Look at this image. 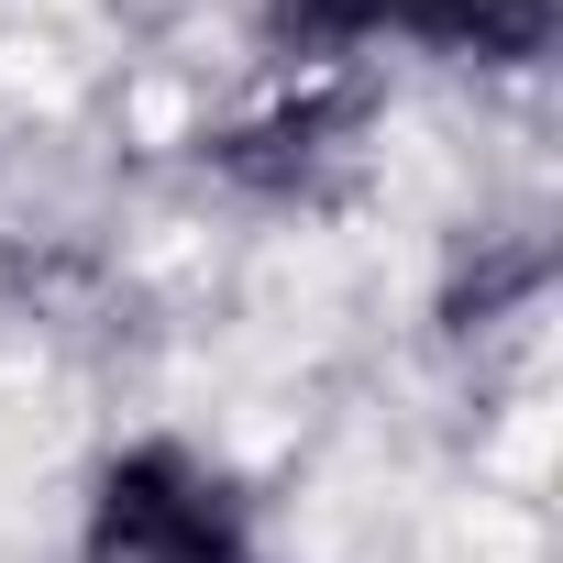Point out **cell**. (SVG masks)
<instances>
[{
    "mask_svg": "<svg viewBox=\"0 0 563 563\" xmlns=\"http://www.w3.org/2000/svg\"><path fill=\"white\" fill-rule=\"evenodd\" d=\"M89 563H265V541L232 475L155 431L89 475Z\"/></svg>",
    "mask_w": 563,
    "mask_h": 563,
    "instance_id": "cell-1",
    "label": "cell"
},
{
    "mask_svg": "<svg viewBox=\"0 0 563 563\" xmlns=\"http://www.w3.org/2000/svg\"><path fill=\"white\" fill-rule=\"evenodd\" d=\"M354 133H365V89L343 67H299V89L210 133V177H232L243 199H321L354 166Z\"/></svg>",
    "mask_w": 563,
    "mask_h": 563,
    "instance_id": "cell-2",
    "label": "cell"
},
{
    "mask_svg": "<svg viewBox=\"0 0 563 563\" xmlns=\"http://www.w3.org/2000/svg\"><path fill=\"white\" fill-rule=\"evenodd\" d=\"M563 0H376V45L442 56V67H541Z\"/></svg>",
    "mask_w": 563,
    "mask_h": 563,
    "instance_id": "cell-3",
    "label": "cell"
}]
</instances>
